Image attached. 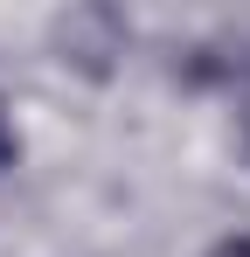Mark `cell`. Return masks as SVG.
<instances>
[{
  "instance_id": "cell-1",
  "label": "cell",
  "mask_w": 250,
  "mask_h": 257,
  "mask_svg": "<svg viewBox=\"0 0 250 257\" xmlns=\"http://www.w3.org/2000/svg\"><path fill=\"white\" fill-rule=\"evenodd\" d=\"M208 257H250V236H229V243H215Z\"/></svg>"
},
{
  "instance_id": "cell-2",
  "label": "cell",
  "mask_w": 250,
  "mask_h": 257,
  "mask_svg": "<svg viewBox=\"0 0 250 257\" xmlns=\"http://www.w3.org/2000/svg\"><path fill=\"white\" fill-rule=\"evenodd\" d=\"M14 160V132H7V118H0V167Z\"/></svg>"
}]
</instances>
